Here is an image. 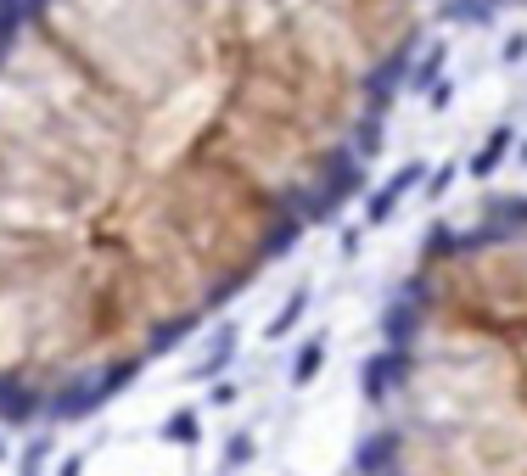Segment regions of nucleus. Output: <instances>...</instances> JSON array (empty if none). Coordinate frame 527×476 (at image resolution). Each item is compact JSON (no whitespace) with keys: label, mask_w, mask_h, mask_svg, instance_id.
Instances as JSON below:
<instances>
[{"label":"nucleus","mask_w":527,"mask_h":476,"mask_svg":"<svg viewBox=\"0 0 527 476\" xmlns=\"http://www.w3.org/2000/svg\"><path fill=\"white\" fill-rule=\"evenodd\" d=\"M527 0H6L0 415L180 348L359 180L443 23Z\"/></svg>","instance_id":"1"},{"label":"nucleus","mask_w":527,"mask_h":476,"mask_svg":"<svg viewBox=\"0 0 527 476\" xmlns=\"http://www.w3.org/2000/svg\"><path fill=\"white\" fill-rule=\"evenodd\" d=\"M365 476H527V202L449 224L371 370Z\"/></svg>","instance_id":"2"}]
</instances>
